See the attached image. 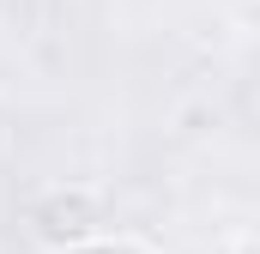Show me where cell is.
<instances>
[{"label": "cell", "instance_id": "7a4b0ae2", "mask_svg": "<svg viewBox=\"0 0 260 254\" xmlns=\"http://www.w3.org/2000/svg\"><path fill=\"white\" fill-rule=\"evenodd\" d=\"M67 254H145L139 242H85V248H67Z\"/></svg>", "mask_w": 260, "mask_h": 254}, {"label": "cell", "instance_id": "3957f363", "mask_svg": "<svg viewBox=\"0 0 260 254\" xmlns=\"http://www.w3.org/2000/svg\"><path fill=\"white\" fill-rule=\"evenodd\" d=\"M230 254H260V236H242V242H236Z\"/></svg>", "mask_w": 260, "mask_h": 254}, {"label": "cell", "instance_id": "6da1fadb", "mask_svg": "<svg viewBox=\"0 0 260 254\" xmlns=\"http://www.w3.org/2000/svg\"><path fill=\"white\" fill-rule=\"evenodd\" d=\"M97 224H103V206H97V194L91 188H49L30 200V230L49 242V248H85L91 236H97Z\"/></svg>", "mask_w": 260, "mask_h": 254}]
</instances>
